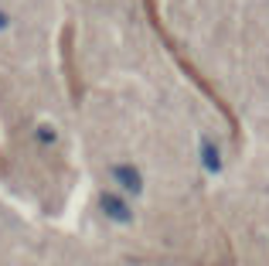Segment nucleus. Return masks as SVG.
<instances>
[{"label": "nucleus", "instance_id": "nucleus-1", "mask_svg": "<svg viewBox=\"0 0 269 266\" xmlns=\"http://www.w3.org/2000/svg\"><path fill=\"white\" fill-rule=\"evenodd\" d=\"M99 208L106 212L113 222H119V226H130V222H133V212H130V205H126L119 194H102V198H99Z\"/></svg>", "mask_w": 269, "mask_h": 266}, {"label": "nucleus", "instance_id": "nucleus-2", "mask_svg": "<svg viewBox=\"0 0 269 266\" xmlns=\"http://www.w3.org/2000/svg\"><path fill=\"white\" fill-rule=\"evenodd\" d=\"M113 178L123 184V191H126V194H140V191H143V178H140V171H136V168H130V164H116V168H113Z\"/></svg>", "mask_w": 269, "mask_h": 266}, {"label": "nucleus", "instance_id": "nucleus-3", "mask_svg": "<svg viewBox=\"0 0 269 266\" xmlns=\"http://www.w3.org/2000/svg\"><path fill=\"white\" fill-rule=\"evenodd\" d=\"M201 164H205L208 174L222 171V154H218V147H215L212 140H201Z\"/></svg>", "mask_w": 269, "mask_h": 266}, {"label": "nucleus", "instance_id": "nucleus-4", "mask_svg": "<svg viewBox=\"0 0 269 266\" xmlns=\"http://www.w3.org/2000/svg\"><path fill=\"white\" fill-rule=\"evenodd\" d=\"M58 140V133L51 130V126H38V144H44V147H51Z\"/></svg>", "mask_w": 269, "mask_h": 266}, {"label": "nucleus", "instance_id": "nucleus-5", "mask_svg": "<svg viewBox=\"0 0 269 266\" xmlns=\"http://www.w3.org/2000/svg\"><path fill=\"white\" fill-rule=\"evenodd\" d=\"M0 28H7V14H0Z\"/></svg>", "mask_w": 269, "mask_h": 266}]
</instances>
